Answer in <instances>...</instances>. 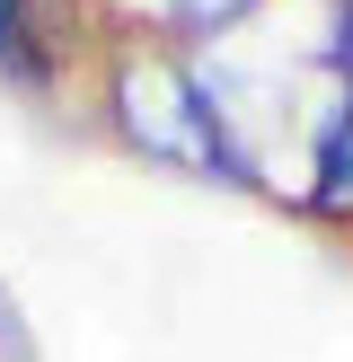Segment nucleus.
<instances>
[{"label": "nucleus", "instance_id": "1", "mask_svg": "<svg viewBox=\"0 0 353 362\" xmlns=\"http://www.w3.org/2000/svg\"><path fill=\"white\" fill-rule=\"evenodd\" d=\"M106 115L133 151L168 159V168H194V177H229V186H256V159H247L239 124L212 106V88L194 80L186 62L168 53H124L106 71Z\"/></svg>", "mask_w": 353, "mask_h": 362}, {"label": "nucleus", "instance_id": "2", "mask_svg": "<svg viewBox=\"0 0 353 362\" xmlns=\"http://www.w3.org/2000/svg\"><path fill=\"white\" fill-rule=\"evenodd\" d=\"M309 212L353 221V88H335V106L309 133Z\"/></svg>", "mask_w": 353, "mask_h": 362}, {"label": "nucleus", "instance_id": "3", "mask_svg": "<svg viewBox=\"0 0 353 362\" xmlns=\"http://www.w3.org/2000/svg\"><path fill=\"white\" fill-rule=\"evenodd\" d=\"M0 71H44L35 62V0H0Z\"/></svg>", "mask_w": 353, "mask_h": 362}, {"label": "nucleus", "instance_id": "4", "mask_svg": "<svg viewBox=\"0 0 353 362\" xmlns=\"http://www.w3.org/2000/svg\"><path fill=\"white\" fill-rule=\"evenodd\" d=\"M247 9H256V0H168L176 35H221V27H239Z\"/></svg>", "mask_w": 353, "mask_h": 362}]
</instances>
